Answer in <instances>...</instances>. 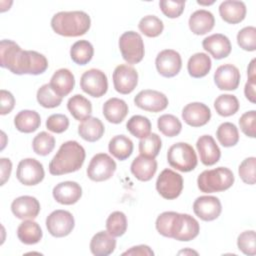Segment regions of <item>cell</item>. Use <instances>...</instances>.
<instances>
[{
  "mask_svg": "<svg viewBox=\"0 0 256 256\" xmlns=\"http://www.w3.org/2000/svg\"><path fill=\"white\" fill-rule=\"evenodd\" d=\"M45 176L43 165L34 158H26L19 162L16 177L20 183L26 186L39 184Z\"/></svg>",
  "mask_w": 256,
  "mask_h": 256,
  "instance_id": "11",
  "label": "cell"
},
{
  "mask_svg": "<svg viewBox=\"0 0 256 256\" xmlns=\"http://www.w3.org/2000/svg\"><path fill=\"white\" fill-rule=\"evenodd\" d=\"M180 253H184V254H186V253H194V254H197V252L191 251V250H183V251H180L179 254H180Z\"/></svg>",
  "mask_w": 256,
  "mask_h": 256,
  "instance_id": "57",
  "label": "cell"
},
{
  "mask_svg": "<svg viewBox=\"0 0 256 256\" xmlns=\"http://www.w3.org/2000/svg\"><path fill=\"white\" fill-rule=\"evenodd\" d=\"M134 103L142 110L157 113L168 106V98L162 92L146 89L140 91L134 98Z\"/></svg>",
  "mask_w": 256,
  "mask_h": 256,
  "instance_id": "13",
  "label": "cell"
},
{
  "mask_svg": "<svg viewBox=\"0 0 256 256\" xmlns=\"http://www.w3.org/2000/svg\"><path fill=\"white\" fill-rule=\"evenodd\" d=\"M204 50L212 55L213 58L220 60L226 58L231 53V42L229 38L223 34L216 33L206 37L202 41Z\"/></svg>",
  "mask_w": 256,
  "mask_h": 256,
  "instance_id": "20",
  "label": "cell"
},
{
  "mask_svg": "<svg viewBox=\"0 0 256 256\" xmlns=\"http://www.w3.org/2000/svg\"><path fill=\"white\" fill-rule=\"evenodd\" d=\"M240 72L232 64L219 66L214 73V82L220 90H236L240 83Z\"/></svg>",
  "mask_w": 256,
  "mask_h": 256,
  "instance_id": "18",
  "label": "cell"
},
{
  "mask_svg": "<svg viewBox=\"0 0 256 256\" xmlns=\"http://www.w3.org/2000/svg\"><path fill=\"white\" fill-rule=\"evenodd\" d=\"M200 226L198 221L189 214H183L182 228L176 237L178 241H191L196 238L199 234Z\"/></svg>",
  "mask_w": 256,
  "mask_h": 256,
  "instance_id": "44",
  "label": "cell"
},
{
  "mask_svg": "<svg viewBox=\"0 0 256 256\" xmlns=\"http://www.w3.org/2000/svg\"><path fill=\"white\" fill-rule=\"evenodd\" d=\"M138 28L147 37H157L162 33L164 24L157 16L147 15L140 20Z\"/></svg>",
  "mask_w": 256,
  "mask_h": 256,
  "instance_id": "42",
  "label": "cell"
},
{
  "mask_svg": "<svg viewBox=\"0 0 256 256\" xmlns=\"http://www.w3.org/2000/svg\"><path fill=\"white\" fill-rule=\"evenodd\" d=\"M255 169H256V158L248 157L244 159L239 165L238 173L242 181L249 185L255 184Z\"/></svg>",
  "mask_w": 256,
  "mask_h": 256,
  "instance_id": "48",
  "label": "cell"
},
{
  "mask_svg": "<svg viewBox=\"0 0 256 256\" xmlns=\"http://www.w3.org/2000/svg\"><path fill=\"white\" fill-rule=\"evenodd\" d=\"M183 223V214L173 211L161 213L156 219V229L164 237L174 238L178 236Z\"/></svg>",
  "mask_w": 256,
  "mask_h": 256,
  "instance_id": "16",
  "label": "cell"
},
{
  "mask_svg": "<svg viewBox=\"0 0 256 256\" xmlns=\"http://www.w3.org/2000/svg\"><path fill=\"white\" fill-rule=\"evenodd\" d=\"M193 211L201 220L213 221L220 216L222 205L215 196H200L193 203Z\"/></svg>",
  "mask_w": 256,
  "mask_h": 256,
  "instance_id": "15",
  "label": "cell"
},
{
  "mask_svg": "<svg viewBox=\"0 0 256 256\" xmlns=\"http://www.w3.org/2000/svg\"><path fill=\"white\" fill-rule=\"evenodd\" d=\"M128 114V105L122 99L113 97L103 104V115L105 119L113 124L121 123Z\"/></svg>",
  "mask_w": 256,
  "mask_h": 256,
  "instance_id": "27",
  "label": "cell"
},
{
  "mask_svg": "<svg viewBox=\"0 0 256 256\" xmlns=\"http://www.w3.org/2000/svg\"><path fill=\"white\" fill-rule=\"evenodd\" d=\"M85 150L77 141L63 143L49 163L52 175H63L78 171L85 160Z\"/></svg>",
  "mask_w": 256,
  "mask_h": 256,
  "instance_id": "2",
  "label": "cell"
},
{
  "mask_svg": "<svg viewBox=\"0 0 256 256\" xmlns=\"http://www.w3.org/2000/svg\"><path fill=\"white\" fill-rule=\"evenodd\" d=\"M0 59L1 67L17 75H39L48 68L44 55L32 50H22L17 43L7 39L0 43Z\"/></svg>",
  "mask_w": 256,
  "mask_h": 256,
  "instance_id": "1",
  "label": "cell"
},
{
  "mask_svg": "<svg viewBox=\"0 0 256 256\" xmlns=\"http://www.w3.org/2000/svg\"><path fill=\"white\" fill-rule=\"evenodd\" d=\"M190 30L196 35H204L210 32L215 24V18L210 11L200 9L193 12L188 21Z\"/></svg>",
  "mask_w": 256,
  "mask_h": 256,
  "instance_id": "26",
  "label": "cell"
},
{
  "mask_svg": "<svg viewBox=\"0 0 256 256\" xmlns=\"http://www.w3.org/2000/svg\"><path fill=\"white\" fill-rule=\"evenodd\" d=\"M130 168L132 174L138 180L147 182L155 175L157 171V162L155 158L139 155L132 161Z\"/></svg>",
  "mask_w": 256,
  "mask_h": 256,
  "instance_id": "25",
  "label": "cell"
},
{
  "mask_svg": "<svg viewBox=\"0 0 256 256\" xmlns=\"http://www.w3.org/2000/svg\"><path fill=\"white\" fill-rule=\"evenodd\" d=\"M156 189L163 198L175 199L183 190V178L171 169H164L157 178Z\"/></svg>",
  "mask_w": 256,
  "mask_h": 256,
  "instance_id": "8",
  "label": "cell"
},
{
  "mask_svg": "<svg viewBox=\"0 0 256 256\" xmlns=\"http://www.w3.org/2000/svg\"><path fill=\"white\" fill-rule=\"evenodd\" d=\"M212 62L206 53H195L192 55L187 63L188 73L193 78H202L206 76L211 70Z\"/></svg>",
  "mask_w": 256,
  "mask_h": 256,
  "instance_id": "32",
  "label": "cell"
},
{
  "mask_svg": "<svg viewBox=\"0 0 256 256\" xmlns=\"http://www.w3.org/2000/svg\"><path fill=\"white\" fill-rule=\"evenodd\" d=\"M237 43L245 51L256 50V28L247 26L241 29L237 34Z\"/></svg>",
  "mask_w": 256,
  "mask_h": 256,
  "instance_id": "46",
  "label": "cell"
},
{
  "mask_svg": "<svg viewBox=\"0 0 256 256\" xmlns=\"http://www.w3.org/2000/svg\"><path fill=\"white\" fill-rule=\"evenodd\" d=\"M255 86H256V81H247L244 87V94L246 98L251 102L255 103L256 102V94H255Z\"/></svg>",
  "mask_w": 256,
  "mask_h": 256,
  "instance_id": "55",
  "label": "cell"
},
{
  "mask_svg": "<svg viewBox=\"0 0 256 256\" xmlns=\"http://www.w3.org/2000/svg\"><path fill=\"white\" fill-rule=\"evenodd\" d=\"M210 118V108L201 102L189 103L182 110V119L192 127L204 126L209 122Z\"/></svg>",
  "mask_w": 256,
  "mask_h": 256,
  "instance_id": "17",
  "label": "cell"
},
{
  "mask_svg": "<svg viewBox=\"0 0 256 256\" xmlns=\"http://www.w3.org/2000/svg\"><path fill=\"white\" fill-rule=\"evenodd\" d=\"M49 84L52 90L58 96L63 98L73 90L75 85V78L69 69L61 68L54 72Z\"/></svg>",
  "mask_w": 256,
  "mask_h": 256,
  "instance_id": "23",
  "label": "cell"
},
{
  "mask_svg": "<svg viewBox=\"0 0 256 256\" xmlns=\"http://www.w3.org/2000/svg\"><path fill=\"white\" fill-rule=\"evenodd\" d=\"M162 141L159 135L156 133H150L145 138H142L139 141V152L140 155L155 158L161 149Z\"/></svg>",
  "mask_w": 256,
  "mask_h": 256,
  "instance_id": "41",
  "label": "cell"
},
{
  "mask_svg": "<svg viewBox=\"0 0 256 256\" xmlns=\"http://www.w3.org/2000/svg\"><path fill=\"white\" fill-rule=\"evenodd\" d=\"M167 161L172 168L181 172L194 170L198 162L193 147L185 142L175 143L168 149Z\"/></svg>",
  "mask_w": 256,
  "mask_h": 256,
  "instance_id": "5",
  "label": "cell"
},
{
  "mask_svg": "<svg viewBox=\"0 0 256 256\" xmlns=\"http://www.w3.org/2000/svg\"><path fill=\"white\" fill-rule=\"evenodd\" d=\"M42 236L43 233L41 227L32 219L23 221L17 228L18 239L26 245L38 243L42 239Z\"/></svg>",
  "mask_w": 256,
  "mask_h": 256,
  "instance_id": "30",
  "label": "cell"
},
{
  "mask_svg": "<svg viewBox=\"0 0 256 256\" xmlns=\"http://www.w3.org/2000/svg\"><path fill=\"white\" fill-rule=\"evenodd\" d=\"M46 127L54 133H63L69 127V119L64 114H52L47 118Z\"/></svg>",
  "mask_w": 256,
  "mask_h": 256,
  "instance_id": "51",
  "label": "cell"
},
{
  "mask_svg": "<svg viewBox=\"0 0 256 256\" xmlns=\"http://www.w3.org/2000/svg\"><path fill=\"white\" fill-rule=\"evenodd\" d=\"M216 137L223 147L235 146L239 141L238 128L231 122H224L217 128Z\"/></svg>",
  "mask_w": 256,
  "mask_h": 256,
  "instance_id": "36",
  "label": "cell"
},
{
  "mask_svg": "<svg viewBox=\"0 0 256 256\" xmlns=\"http://www.w3.org/2000/svg\"><path fill=\"white\" fill-rule=\"evenodd\" d=\"M67 108L70 114L78 121H84L90 117L92 113L91 102L80 94H76L69 98L67 102Z\"/></svg>",
  "mask_w": 256,
  "mask_h": 256,
  "instance_id": "33",
  "label": "cell"
},
{
  "mask_svg": "<svg viewBox=\"0 0 256 256\" xmlns=\"http://www.w3.org/2000/svg\"><path fill=\"white\" fill-rule=\"evenodd\" d=\"M138 84L136 69L128 64L118 65L113 72V85L120 94L131 93Z\"/></svg>",
  "mask_w": 256,
  "mask_h": 256,
  "instance_id": "12",
  "label": "cell"
},
{
  "mask_svg": "<svg viewBox=\"0 0 256 256\" xmlns=\"http://www.w3.org/2000/svg\"><path fill=\"white\" fill-rule=\"evenodd\" d=\"M41 124V118L38 112L33 110H22L14 117L16 129L23 133H32L36 131Z\"/></svg>",
  "mask_w": 256,
  "mask_h": 256,
  "instance_id": "31",
  "label": "cell"
},
{
  "mask_svg": "<svg viewBox=\"0 0 256 256\" xmlns=\"http://www.w3.org/2000/svg\"><path fill=\"white\" fill-rule=\"evenodd\" d=\"M0 100H1V115H6L10 113L15 106V98L11 92L2 89L0 91Z\"/></svg>",
  "mask_w": 256,
  "mask_h": 256,
  "instance_id": "52",
  "label": "cell"
},
{
  "mask_svg": "<svg viewBox=\"0 0 256 256\" xmlns=\"http://www.w3.org/2000/svg\"><path fill=\"white\" fill-rule=\"evenodd\" d=\"M157 126L159 131L167 137L177 136L182 129L180 120L172 114L161 115L157 120Z\"/></svg>",
  "mask_w": 256,
  "mask_h": 256,
  "instance_id": "40",
  "label": "cell"
},
{
  "mask_svg": "<svg viewBox=\"0 0 256 256\" xmlns=\"http://www.w3.org/2000/svg\"><path fill=\"white\" fill-rule=\"evenodd\" d=\"M158 73L166 78L176 76L182 67L180 54L172 49H165L158 53L155 60Z\"/></svg>",
  "mask_w": 256,
  "mask_h": 256,
  "instance_id": "14",
  "label": "cell"
},
{
  "mask_svg": "<svg viewBox=\"0 0 256 256\" xmlns=\"http://www.w3.org/2000/svg\"><path fill=\"white\" fill-rule=\"evenodd\" d=\"M234 180V174L229 168L218 167L203 171L197 178V185L201 192L214 193L229 189Z\"/></svg>",
  "mask_w": 256,
  "mask_h": 256,
  "instance_id": "4",
  "label": "cell"
},
{
  "mask_svg": "<svg viewBox=\"0 0 256 256\" xmlns=\"http://www.w3.org/2000/svg\"><path fill=\"white\" fill-rule=\"evenodd\" d=\"M116 240L107 231L96 233L90 241V250L95 256H107L114 252Z\"/></svg>",
  "mask_w": 256,
  "mask_h": 256,
  "instance_id": "28",
  "label": "cell"
},
{
  "mask_svg": "<svg viewBox=\"0 0 256 256\" xmlns=\"http://www.w3.org/2000/svg\"><path fill=\"white\" fill-rule=\"evenodd\" d=\"M91 26L90 16L84 11H61L51 19L53 31L65 37L84 35Z\"/></svg>",
  "mask_w": 256,
  "mask_h": 256,
  "instance_id": "3",
  "label": "cell"
},
{
  "mask_svg": "<svg viewBox=\"0 0 256 256\" xmlns=\"http://www.w3.org/2000/svg\"><path fill=\"white\" fill-rule=\"evenodd\" d=\"M75 225L73 215L66 210H55L46 218V227L48 232L57 238L69 235Z\"/></svg>",
  "mask_w": 256,
  "mask_h": 256,
  "instance_id": "10",
  "label": "cell"
},
{
  "mask_svg": "<svg viewBox=\"0 0 256 256\" xmlns=\"http://www.w3.org/2000/svg\"><path fill=\"white\" fill-rule=\"evenodd\" d=\"M162 13L168 18H177L184 11L185 1L183 0H161L159 2Z\"/></svg>",
  "mask_w": 256,
  "mask_h": 256,
  "instance_id": "49",
  "label": "cell"
},
{
  "mask_svg": "<svg viewBox=\"0 0 256 256\" xmlns=\"http://www.w3.org/2000/svg\"><path fill=\"white\" fill-rule=\"evenodd\" d=\"M107 232L113 237H120L124 235L127 230V218L121 211L112 212L106 220Z\"/></svg>",
  "mask_w": 256,
  "mask_h": 256,
  "instance_id": "39",
  "label": "cell"
},
{
  "mask_svg": "<svg viewBox=\"0 0 256 256\" xmlns=\"http://www.w3.org/2000/svg\"><path fill=\"white\" fill-rule=\"evenodd\" d=\"M214 108L220 116L228 117L239 110V101L235 95L222 94L215 99Z\"/></svg>",
  "mask_w": 256,
  "mask_h": 256,
  "instance_id": "37",
  "label": "cell"
},
{
  "mask_svg": "<svg viewBox=\"0 0 256 256\" xmlns=\"http://www.w3.org/2000/svg\"><path fill=\"white\" fill-rule=\"evenodd\" d=\"M238 249L245 255L253 256L256 254V236L254 230L242 232L237 238Z\"/></svg>",
  "mask_w": 256,
  "mask_h": 256,
  "instance_id": "47",
  "label": "cell"
},
{
  "mask_svg": "<svg viewBox=\"0 0 256 256\" xmlns=\"http://www.w3.org/2000/svg\"><path fill=\"white\" fill-rule=\"evenodd\" d=\"M80 87L85 93L92 97H102L108 90L107 76L99 69H89L82 74Z\"/></svg>",
  "mask_w": 256,
  "mask_h": 256,
  "instance_id": "9",
  "label": "cell"
},
{
  "mask_svg": "<svg viewBox=\"0 0 256 256\" xmlns=\"http://www.w3.org/2000/svg\"><path fill=\"white\" fill-rule=\"evenodd\" d=\"M54 199L63 205H72L82 196L81 186L74 181H64L57 184L52 191Z\"/></svg>",
  "mask_w": 256,
  "mask_h": 256,
  "instance_id": "21",
  "label": "cell"
},
{
  "mask_svg": "<svg viewBox=\"0 0 256 256\" xmlns=\"http://www.w3.org/2000/svg\"><path fill=\"white\" fill-rule=\"evenodd\" d=\"M126 128L134 137L142 139L150 134L151 122L145 116L134 115L127 121Z\"/></svg>",
  "mask_w": 256,
  "mask_h": 256,
  "instance_id": "38",
  "label": "cell"
},
{
  "mask_svg": "<svg viewBox=\"0 0 256 256\" xmlns=\"http://www.w3.org/2000/svg\"><path fill=\"white\" fill-rule=\"evenodd\" d=\"M94 54L92 44L87 40H79L75 42L70 49V57L73 62L78 65L88 64Z\"/></svg>",
  "mask_w": 256,
  "mask_h": 256,
  "instance_id": "35",
  "label": "cell"
},
{
  "mask_svg": "<svg viewBox=\"0 0 256 256\" xmlns=\"http://www.w3.org/2000/svg\"><path fill=\"white\" fill-rule=\"evenodd\" d=\"M246 5L242 1L226 0L219 6L221 18L229 24H237L244 20L246 16Z\"/></svg>",
  "mask_w": 256,
  "mask_h": 256,
  "instance_id": "24",
  "label": "cell"
},
{
  "mask_svg": "<svg viewBox=\"0 0 256 256\" xmlns=\"http://www.w3.org/2000/svg\"><path fill=\"white\" fill-rule=\"evenodd\" d=\"M196 147L200 160L204 165L212 166L219 161L221 151L211 135L200 136L196 142Z\"/></svg>",
  "mask_w": 256,
  "mask_h": 256,
  "instance_id": "22",
  "label": "cell"
},
{
  "mask_svg": "<svg viewBox=\"0 0 256 256\" xmlns=\"http://www.w3.org/2000/svg\"><path fill=\"white\" fill-rule=\"evenodd\" d=\"M116 170V162L106 153H98L93 156L88 167L87 176L95 182L110 179Z\"/></svg>",
  "mask_w": 256,
  "mask_h": 256,
  "instance_id": "7",
  "label": "cell"
},
{
  "mask_svg": "<svg viewBox=\"0 0 256 256\" xmlns=\"http://www.w3.org/2000/svg\"><path fill=\"white\" fill-rule=\"evenodd\" d=\"M108 150L115 158L123 161L132 154L133 142L125 135H117L109 141Z\"/></svg>",
  "mask_w": 256,
  "mask_h": 256,
  "instance_id": "34",
  "label": "cell"
},
{
  "mask_svg": "<svg viewBox=\"0 0 256 256\" xmlns=\"http://www.w3.org/2000/svg\"><path fill=\"white\" fill-rule=\"evenodd\" d=\"M0 167H1V185H4L10 177L11 170H12V163L7 158H1Z\"/></svg>",
  "mask_w": 256,
  "mask_h": 256,
  "instance_id": "54",
  "label": "cell"
},
{
  "mask_svg": "<svg viewBox=\"0 0 256 256\" xmlns=\"http://www.w3.org/2000/svg\"><path fill=\"white\" fill-rule=\"evenodd\" d=\"M12 213L19 219H35L40 212V203L33 196H20L11 204Z\"/></svg>",
  "mask_w": 256,
  "mask_h": 256,
  "instance_id": "19",
  "label": "cell"
},
{
  "mask_svg": "<svg viewBox=\"0 0 256 256\" xmlns=\"http://www.w3.org/2000/svg\"><path fill=\"white\" fill-rule=\"evenodd\" d=\"M122 255H136V256H153L154 252L147 245L133 246L129 250L122 253Z\"/></svg>",
  "mask_w": 256,
  "mask_h": 256,
  "instance_id": "53",
  "label": "cell"
},
{
  "mask_svg": "<svg viewBox=\"0 0 256 256\" xmlns=\"http://www.w3.org/2000/svg\"><path fill=\"white\" fill-rule=\"evenodd\" d=\"M32 147L33 151L40 155V156H46L52 152V150L55 147V138L51 134L42 131L38 133L33 141H32Z\"/></svg>",
  "mask_w": 256,
  "mask_h": 256,
  "instance_id": "43",
  "label": "cell"
},
{
  "mask_svg": "<svg viewBox=\"0 0 256 256\" xmlns=\"http://www.w3.org/2000/svg\"><path fill=\"white\" fill-rule=\"evenodd\" d=\"M239 125L242 132L251 138L256 137V111L250 110L242 114L239 119Z\"/></svg>",
  "mask_w": 256,
  "mask_h": 256,
  "instance_id": "50",
  "label": "cell"
},
{
  "mask_svg": "<svg viewBox=\"0 0 256 256\" xmlns=\"http://www.w3.org/2000/svg\"><path fill=\"white\" fill-rule=\"evenodd\" d=\"M105 131L102 121L96 117H88L78 126V134L88 142H95L101 139Z\"/></svg>",
  "mask_w": 256,
  "mask_h": 256,
  "instance_id": "29",
  "label": "cell"
},
{
  "mask_svg": "<svg viewBox=\"0 0 256 256\" xmlns=\"http://www.w3.org/2000/svg\"><path fill=\"white\" fill-rule=\"evenodd\" d=\"M38 103L45 108L58 107L62 102V97L58 96L51 88L50 84L42 85L36 94Z\"/></svg>",
  "mask_w": 256,
  "mask_h": 256,
  "instance_id": "45",
  "label": "cell"
},
{
  "mask_svg": "<svg viewBox=\"0 0 256 256\" xmlns=\"http://www.w3.org/2000/svg\"><path fill=\"white\" fill-rule=\"evenodd\" d=\"M119 49L123 59L129 64L139 63L145 53L142 37L135 31H127L120 36Z\"/></svg>",
  "mask_w": 256,
  "mask_h": 256,
  "instance_id": "6",
  "label": "cell"
},
{
  "mask_svg": "<svg viewBox=\"0 0 256 256\" xmlns=\"http://www.w3.org/2000/svg\"><path fill=\"white\" fill-rule=\"evenodd\" d=\"M248 74V80L249 81H256V69H255V59H252L249 67L247 69Z\"/></svg>",
  "mask_w": 256,
  "mask_h": 256,
  "instance_id": "56",
  "label": "cell"
}]
</instances>
